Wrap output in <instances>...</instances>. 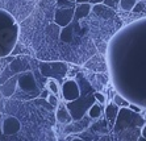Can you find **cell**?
Here are the masks:
<instances>
[{
	"label": "cell",
	"instance_id": "obj_1",
	"mask_svg": "<svg viewBox=\"0 0 146 141\" xmlns=\"http://www.w3.org/2000/svg\"><path fill=\"white\" fill-rule=\"evenodd\" d=\"M19 25L9 12L0 9V57L9 55L19 38Z\"/></svg>",
	"mask_w": 146,
	"mask_h": 141
},
{
	"label": "cell",
	"instance_id": "obj_24",
	"mask_svg": "<svg viewBox=\"0 0 146 141\" xmlns=\"http://www.w3.org/2000/svg\"><path fill=\"white\" fill-rule=\"evenodd\" d=\"M137 141H146V138H143L142 136H141V137H139V138H138V140H137Z\"/></svg>",
	"mask_w": 146,
	"mask_h": 141
},
{
	"label": "cell",
	"instance_id": "obj_22",
	"mask_svg": "<svg viewBox=\"0 0 146 141\" xmlns=\"http://www.w3.org/2000/svg\"><path fill=\"white\" fill-rule=\"evenodd\" d=\"M76 4H86V3H91V0H76Z\"/></svg>",
	"mask_w": 146,
	"mask_h": 141
},
{
	"label": "cell",
	"instance_id": "obj_23",
	"mask_svg": "<svg viewBox=\"0 0 146 141\" xmlns=\"http://www.w3.org/2000/svg\"><path fill=\"white\" fill-rule=\"evenodd\" d=\"M41 98H45V99H48V98H49V95H48V90L42 91V94H41Z\"/></svg>",
	"mask_w": 146,
	"mask_h": 141
},
{
	"label": "cell",
	"instance_id": "obj_12",
	"mask_svg": "<svg viewBox=\"0 0 146 141\" xmlns=\"http://www.w3.org/2000/svg\"><path fill=\"white\" fill-rule=\"evenodd\" d=\"M100 115H102V108H100V106H99V102H98L96 104H94V106L90 107L88 116L91 117V119H98Z\"/></svg>",
	"mask_w": 146,
	"mask_h": 141
},
{
	"label": "cell",
	"instance_id": "obj_11",
	"mask_svg": "<svg viewBox=\"0 0 146 141\" xmlns=\"http://www.w3.org/2000/svg\"><path fill=\"white\" fill-rule=\"evenodd\" d=\"M136 4L137 0H120V8L122 11H133Z\"/></svg>",
	"mask_w": 146,
	"mask_h": 141
},
{
	"label": "cell",
	"instance_id": "obj_6",
	"mask_svg": "<svg viewBox=\"0 0 146 141\" xmlns=\"http://www.w3.org/2000/svg\"><path fill=\"white\" fill-rule=\"evenodd\" d=\"M90 12H91V3L76 4V7H75V19L80 20V19L86 17Z\"/></svg>",
	"mask_w": 146,
	"mask_h": 141
},
{
	"label": "cell",
	"instance_id": "obj_9",
	"mask_svg": "<svg viewBox=\"0 0 146 141\" xmlns=\"http://www.w3.org/2000/svg\"><path fill=\"white\" fill-rule=\"evenodd\" d=\"M59 38H61V41H63V42L72 41V28H71V25L62 28V32H61V35H59Z\"/></svg>",
	"mask_w": 146,
	"mask_h": 141
},
{
	"label": "cell",
	"instance_id": "obj_27",
	"mask_svg": "<svg viewBox=\"0 0 146 141\" xmlns=\"http://www.w3.org/2000/svg\"><path fill=\"white\" fill-rule=\"evenodd\" d=\"M0 119H1V114H0Z\"/></svg>",
	"mask_w": 146,
	"mask_h": 141
},
{
	"label": "cell",
	"instance_id": "obj_18",
	"mask_svg": "<svg viewBox=\"0 0 146 141\" xmlns=\"http://www.w3.org/2000/svg\"><path fill=\"white\" fill-rule=\"evenodd\" d=\"M91 4L98 5V4H104V0H91Z\"/></svg>",
	"mask_w": 146,
	"mask_h": 141
},
{
	"label": "cell",
	"instance_id": "obj_7",
	"mask_svg": "<svg viewBox=\"0 0 146 141\" xmlns=\"http://www.w3.org/2000/svg\"><path fill=\"white\" fill-rule=\"evenodd\" d=\"M71 119H72V116L70 115L67 108H59V110L57 111V120L59 121V123L67 124L71 121Z\"/></svg>",
	"mask_w": 146,
	"mask_h": 141
},
{
	"label": "cell",
	"instance_id": "obj_15",
	"mask_svg": "<svg viewBox=\"0 0 146 141\" xmlns=\"http://www.w3.org/2000/svg\"><path fill=\"white\" fill-rule=\"evenodd\" d=\"M94 96H95V99L98 100L99 103H102V104H104V103L107 102L106 96H104L103 94H100V92H95V94H94Z\"/></svg>",
	"mask_w": 146,
	"mask_h": 141
},
{
	"label": "cell",
	"instance_id": "obj_10",
	"mask_svg": "<svg viewBox=\"0 0 146 141\" xmlns=\"http://www.w3.org/2000/svg\"><path fill=\"white\" fill-rule=\"evenodd\" d=\"M113 103L117 104V106L121 107V108H129V106H130L129 102H128L125 98H122L120 94H116L115 95V98H113Z\"/></svg>",
	"mask_w": 146,
	"mask_h": 141
},
{
	"label": "cell",
	"instance_id": "obj_2",
	"mask_svg": "<svg viewBox=\"0 0 146 141\" xmlns=\"http://www.w3.org/2000/svg\"><path fill=\"white\" fill-rule=\"evenodd\" d=\"M75 19V7L71 8H58L54 13V21L55 24L61 28L68 27L71 21Z\"/></svg>",
	"mask_w": 146,
	"mask_h": 141
},
{
	"label": "cell",
	"instance_id": "obj_8",
	"mask_svg": "<svg viewBox=\"0 0 146 141\" xmlns=\"http://www.w3.org/2000/svg\"><path fill=\"white\" fill-rule=\"evenodd\" d=\"M119 106L115 103H111L109 106H107V110H106V115L107 117H108V120H115V119H117V116H119Z\"/></svg>",
	"mask_w": 146,
	"mask_h": 141
},
{
	"label": "cell",
	"instance_id": "obj_3",
	"mask_svg": "<svg viewBox=\"0 0 146 141\" xmlns=\"http://www.w3.org/2000/svg\"><path fill=\"white\" fill-rule=\"evenodd\" d=\"M62 95L66 102H75L80 96V90H79L78 83L74 79H70L63 83L62 86Z\"/></svg>",
	"mask_w": 146,
	"mask_h": 141
},
{
	"label": "cell",
	"instance_id": "obj_26",
	"mask_svg": "<svg viewBox=\"0 0 146 141\" xmlns=\"http://www.w3.org/2000/svg\"><path fill=\"white\" fill-rule=\"evenodd\" d=\"M70 1H72V3H75V1H76V0H70Z\"/></svg>",
	"mask_w": 146,
	"mask_h": 141
},
{
	"label": "cell",
	"instance_id": "obj_25",
	"mask_svg": "<svg viewBox=\"0 0 146 141\" xmlns=\"http://www.w3.org/2000/svg\"><path fill=\"white\" fill-rule=\"evenodd\" d=\"M72 141H84V140H82V138H78V137H76V138H74Z\"/></svg>",
	"mask_w": 146,
	"mask_h": 141
},
{
	"label": "cell",
	"instance_id": "obj_16",
	"mask_svg": "<svg viewBox=\"0 0 146 141\" xmlns=\"http://www.w3.org/2000/svg\"><path fill=\"white\" fill-rule=\"evenodd\" d=\"M48 100H49V103H50L51 106H57V96H55L54 94H53V95H49Z\"/></svg>",
	"mask_w": 146,
	"mask_h": 141
},
{
	"label": "cell",
	"instance_id": "obj_20",
	"mask_svg": "<svg viewBox=\"0 0 146 141\" xmlns=\"http://www.w3.org/2000/svg\"><path fill=\"white\" fill-rule=\"evenodd\" d=\"M133 11H134V12H139V11H141V3H137L136 7L133 8Z\"/></svg>",
	"mask_w": 146,
	"mask_h": 141
},
{
	"label": "cell",
	"instance_id": "obj_17",
	"mask_svg": "<svg viewBox=\"0 0 146 141\" xmlns=\"http://www.w3.org/2000/svg\"><path fill=\"white\" fill-rule=\"evenodd\" d=\"M104 5L106 7H115V0H104Z\"/></svg>",
	"mask_w": 146,
	"mask_h": 141
},
{
	"label": "cell",
	"instance_id": "obj_21",
	"mask_svg": "<svg viewBox=\"0 0 146 141\" xmlns=\"http://www.w3.org/2000/svg\"><path fill=\"white\" fill-rule=\"evenodd\" d=\"M129 108L132 111H136V112H139V111H141V110H139V107H136V106H133V104H130Z\"/></svg>",
	"mask_w": 146,
	"mask_h": 141
},
{
	"label": "cell",
	"instance_id": "obj_14",
	"mask_svg": "<svg viewBox=\"0 0 146 141\" xmlns=\"http://www.w3.org/2000/svg\"><path fill=\"white\" fill-rule=\"evenodd\" d=\"M58 8H71L74 7V3L70 0H57Z\"/></svg>",
	"mask_w": 146,
	"mask_h": 141
},
{
	"label": "cell",
	"instance_id": "obj_19",
	"mask_svg": "<svg viewBox=\"0 0 146 141\" xmlns=\"http://www.w3.org/2000/svg\"><path fill=\"white\" fill-rule=\"evenodd\" d=\"M141 136H142L143 138H146V124L142 127V131H141Z\"/></svg>",
	"mask_w": 146,
	"mask_h": 141
},
{
	"label": "cell",
	"instance_id": "obj_5",
	"mask_svg": "<svg viewBox=\"0 0 146 141\" xmlns=\"http://www.w3.org/2000/svg\"><path fill=\"white\" fill-rule=\"evenodd\" d=\"M20 128H21V124L16 117L8 116L7 119H4L3 125H1V131H3V133L5 136H12V134H16L17 132L20 131Z\"/></svg>",
	"mask_w": 146,
	"mask_h": 141
},
{
	"label": "cell",
	"instance_id": "obj_4",
	"mask_svg": "<svg viewBox=\"0 0 146 141\" xmlns=\"http://www.w3.org/2000/svg\"><path fill=\"white\" fill-rule=\"evenodd\" d=\"M17 82H19L20 88L24 90L25 92H32V91H36V90H37L36 78H34L33 72H31V71H27V72H24V74H21V75H19Z\"/></svg>",
	"mask_w": 146,
	"mask_h": 141
},
{
	"label": "cell",
	"instance_id": "obj_28",
	"mask_svg": "<svg viewBox=\"0 0 146 141\" xmlns=\"http://www.w3.org/2000/svg\"><path fill=\"white\" fill-rule=\"evenodd\" d=\"M0 98H1V94H0Z\"/></svg>",
	"mask_w": 146,
	"mask_h": 141
},
{
	"label": "cell",
	"instance_id": "obj_13",
	"mask_svg": "<svg viewBox=\"0 0 146 141\" xmlns=\"http://www.w3.org/2000/svg\"><path fill=\"white\" fill-rule=\"evenodd\" d=\"M48 88H49V91H50L51 94H54V95H57L58 92H59V87H58V83L55 82V80H53V79H50L48 82Z\"/></svg>",
	"mask_w": 146,
	"mask_h": 141
}]
</instances>
